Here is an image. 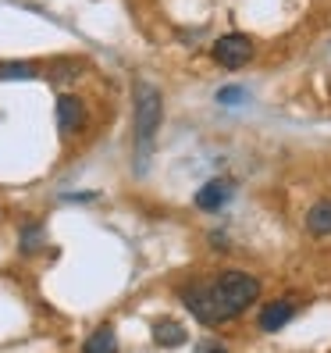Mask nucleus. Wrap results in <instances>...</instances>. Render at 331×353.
Segmentation results:
<instances>
[{"label":"nucleus","instance_id":"8","mask_svg":"<svg viewBox=\"0 0 331 353\" xmlns=\"http://www.w3.org/2000/svg\"><path fill=\"white\" fill-rule=\"evenodd\" d=\"M82 353H118V336L111 325H100L93 336L82 343Z\"/></svg>","mask_w":331,"mask_h":353},{"label":"nucleus","instance_id":"3","mask_svg":"<svg viewBox=\"0 0 331 353\" xmlns=\"http://www.w3.org/2000/svg\"><path fill=\"white\" fill-rule=\"evenodd\" d=\"M250 57H253V43L242 32H228L214 43V61L224 68H242Z\"/></svg>","mask_w":331,"mask_h":353},{"label":"nucleus","instance_id":"7","mask_svg":"<svg viewBox=\"0 0 331 353\" xmlns=\"http://www.w3.org/2000/svg\"><path fill=\"white\" fill-rule=\"evenodd\" d=\"M153 339H157L160 350H175V346L185 343V328H182L178 321H171V318H160V321L153 325Z\"/></svg>","mask_w":331,"mask_h":353},{"label":"nucleus","instance_id":"1","mask_svg":"<svg viewBox=\"0 0 331 353\" xmlns=\"http://www.w3.org/2000/svg\"><path fill=\"white\" fill-rule=\"evenodd\" d=\"M260 293V282L246 272H224L211 282L189 285L182 293V303L189 307V314L203 325H224L235 314H242Z\"/></svg>","mask_w":331,"mask_h":353},{"label":"nucleus","instance_id":"6","mask_svg":"<svg viewBox=\"0 0 331 353\" xmlns=\"http://www.w3.org/2000/svg\"><path fill=\"white\" fill-rule=\"evenodd\" d=\"M228 196H232V185L214 179V182H206L203 190L196 193V207H200V211H217V207H224Z\"/></svg>","mask_w":331,"mask_h":353},{"label":"nucleus","instance_id":"4","mask_svg":"<svg viewBox=\"0 0 331 353\" xmlns=\"http://www.w3.org/2000/svg\"><path fill=\"white\" fill-rule=\"evenodd\" d=\"M57 125H61V136H72L86 125V108H82L78 97H72V93L57 97Z\"/></svg>","mask_w":331,"mask_h":353},{"label":"nucleus","instance_id":"5","mask_svg":"<svg viewBox=\"0 0 331 353\" xmlns=\"http://www.w3.org/2000/svg\"><path fill=\"white\" fill-rule=\"evenodd\" d=\"M292 318H296V303H292V300H275V303H267V307L260 310V328H264V332H278V328H285Z\"/></svg>","mask_w":331,"mask_h":353},{"label":"nucleus","instance_id":"9","mask_svg":"<svg viewBox=\"0 0 331 353\" xmlns=\"http://www.w3.org/2000/svg\"><path fill=\"white\" fill-rule=\"evenodd\" d=\"M306 228H310L314 236H331V200H321V203L310 207Z\"/></svg>","mask_w":331,"mask_h":353},{"label":"nucleus","instance_id":"10","mask_svg":"<svg viewBox=\"0 0 331 353\" xmlns=\"http://www.w3.org/2000/svg\"><path fill=\"white\" fill-rule=\"evenodd\" d=\"M36 65L29 61H11V65H0V79H32Z\"/></svg>","mask_w":331,"mask_h":353},{"label":"nucleus","instance_id":"11","mask_svg":"<svg viewBox=\"0 0 331 353\" xmlns=\"http://www.w3.org/2000/svg\"><path fill=\"white\" fill-rule=\"evenodd\" d=\"M36 243H39V225H29V228H25V243H22V246H25V250H32Z\"/></svg>","mask_w":331,"mask_h":353},{"label":"nucleus","instance_id":"12","mask_svg":"<svg viewBox=\"0 0 331 353\" xmlns=\"http://www.w3.org/2000/svg\"><path fill=\"white\" fill-rule=\"evenodd\" d=\"M196 353H228V350H224V343H200Z\"/></svg>","mask_w":331,"mask_h":353},{"label":"nucleus","instance_id":"2","mask_svg":"<svg viewBox=\"0 0 331 353\" xmlns=\"http://www.w3.org/2000/svg\"><path fill=\"white\" fill-rule=\"evenodd\" d=\"M160 114H164L160 93L150 90V86H139V93H136V136H139L142 147H150L153 132L160 129Z\"/></svg>","mask_w":331,"mask_h":353}]
</instances>
